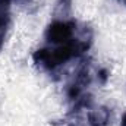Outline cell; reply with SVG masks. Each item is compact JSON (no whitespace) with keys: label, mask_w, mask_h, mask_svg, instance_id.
<instances>
[{"label":"cell","mask_w":126,"mask_h":126,"mask_svg":"<svg viewBox=\"0 0 126 126\" xmlns=\"http://www.w3.org/2000/svg\"><path fill=\"white\" fill-rule=\"evenodd\" d=\"M93 38V30L73 16L53 18L44 31V46L32 54V60L40 70L56 75L66 63L84 57Z\"/></svg>","instance_id":"1"},{"label":"cell","mask_w":126,"mask_h":126,"mask_svg":"<svg viewBox=\"0 0 126 126\" xmlns=\"http://www.w3.org/2000/svg\"><path fill=\"white\" fill-rule=\"evenodd\" d=\"M120 126H126V113L123 114V117H122V123H120Z\"/></svg>","instance_id":"5"},{"label":"cell","mask_w":126,"mask_h":126,"mask_svg":"<svg viewBox=\"0 0 126 126\" xmlns=\"http://www.w3.org/2000/svg\"><path fill=\"white\" fill-rule=\"evenodd\" d=\"M10 1L12 0H0V50L6 41V35L10 28Z\"/></svg>","instance_id":"2"},{"label":"cell","mask_w":126,"mask_h":126,"mask_svg":"<svg viewBox=\"0 0 126 126\" xmlns=\"http://www.w3.org/2000/svg\"><path fill=\"white\" fill-rule=\"evenodd\" d=\"M19 1H22V3H27V4H28V3H30L31 0H19Z\"/></svg>","instance_id":"6"},{"label":"cell","mask_w":126,"mask_h":126,"mask_svg":"<svg viewBox=\"0 0 126 126\" xmlns=\"http://www.w3.org/2000/svg\"><path fill=\"white\" fill-rule=\"evenodd\" d=\"M69 16H72V0H57L53 10V18H69Z\"/></svg>","instance_id":"4"},{"label":"cell","mask_w":126,"mask_h":126,"mask_svg":"<svg viewBox=\"0 0 126 126\" xmlns=\"http://www.w3.org/2000/svg\"><path fill=\"white\" fill-rule=\"evenodd\" d=\"M87 119L90 126H109L111 116L107 107H90Z\"/></svg>","instance_id":"3"}]
</instances>
